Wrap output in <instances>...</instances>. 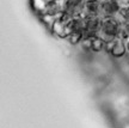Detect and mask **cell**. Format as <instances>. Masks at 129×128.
<instances>
[{
  "instance_id": "4fadbf2b",
  "label": "cell",
  "mask_w": 129,
  "mask_h": 128,
  "mask_svg": "<svg viewBox=\"0 0 129 128\" xmlns=\"http://www.w3.org/2000/svg\"><path fill=\"white\" fill-rule=\"evenodd\" d=\"M117 5L120 6V9H128L129 7V0H115Z\"/></svg>"
},
{
  "instance_id": "52a82bcc",
  "label": "cell",
  "mask_w": 129,
  "mask_h": 128,
  "mask_svg": "<svg viewBox=\"0 0 129 128\" xmlns=\"http://www.w3.org/2000/svg\"><path fill=\"white\" fill-rule=\"evenodd\" d=\"M120 10V6L117 5L115 0H106L101 4V17L102 18L114 17Z\"/></svg>"
},
{
  "instance_id": "5bb4252c",
  "label": "cell",
  "mask_w": 129,
  "mask_h": 128,
  "mask_svg": "<svg viewBox=\"0 0 129 128\" xmlns=\"http://www.w3.org/2000/svg\"><path fill=\"white\" fill-rule=\"evenodd\" d=\"M120 11H121L122 17H123V22H124V23L129 22V7L128 9H122V10H120Z\"/></svg>"
},
{
  "instance_id": "9a60e30c",
  "label": "cell",
  "mask_w": 129,
  "mask_h": 128,
  "mask_svg": "<svg viewBox=\"0 0 129 128\" xmlns=\"http://www.w3.org/2000/svg\"><path fill=\"white\" fill-rule=\"evenodd\" d=\"M124 41H125V46H127V50H128V54H129V37L127 40H124Z\"/></svg>"
},
{
  "instance_id": "277c9868",
  "label": "cell",
  "mask_w": 129,
  "mask_h": 128,
  "mask_svg": "<svg viewBox=\"0 0 129 128\" xmlns=\"http://www.w3.org/2000/svg\"><path fill=\"white\" fill-rule=\"evenodd\" d=\"M86 0H64V11L72 18L83 16L84 5Z\"/></svg>"
},
{
  "instance_id": "2e32d148",
  "label": "cell",
  "mask_w": 129,
  "mask_h": 128,
  "mask_svg": "<svg viewBox=\"0 0 129 128\" xmlns=\"http://www.w3.org/2000/svg\"><path fill=\"white\" fill-rule=\"evenodd\" d=\"M47 3H50V1H53V0H46Z\"/></svg>"
},
{
  "instance_id": "9c48e42d",
  "label": "cell",
  "mask_w": 129,
  "mask_h": 128,
  "mask_svg": "<svg viewBox=\"0 0 129 128\" xmlns=\"http://www.w3.org/2000/svg\"><path fill=\"white\" fill-rule=\"evenodd\" d=\"M68 27L71 32H81V34H84V30H85V17L79 16V17L72 18L71 22L68 23Z\"/></svg>"
},
{
  "instance_id": "8992f818",
  "label": "cell",
  "mask_w": 129,
  "mask_h": 128,
  "mask_svg": "<svg viewBox=\"0 0 129 128\" xmlns=\"http://www.w3.org/2000/svg\"><path fill=\"white\" fill-rule=\"evenodd\" d=\"M83 17L90 18V17H101V4L98 0H86L84 5Z\"/></svg>"
},
{
  "instance_id": "7a4b0ae2",
  "label": "cell",
  "mask_w": 129,
  "mask_h": 128,
  "mask_svg": "<svg viewBox=\"0 0 129 128\" xmlns=\"http://www.w3.org/2000/svg\"><path fill=\"white\" fill-rule=\"evenodd\" d=\"M105 52L110 53L114 58H122L125 54H128L125 41L121 37H117L115 40L108 41L105 43Z\"/></svg>"
},
{
  "instance_id": "8fae6325",
  "label": "cell",
  "mask_w": 129,
  "mask_h": 128,
  "mask_svg": "<svg viewBox=\"0 0 129 128\" xmlns=\"http://www.w3.org/2000/svg\"><path fill=\"white\" fill-rule=\"evenodd\" d=\"M84 40V34L81 32H71L69 36L67 37V41L71 43V44H79L81 43Z\"/></svg>"
},
{
  "instance_id": "5b68a950",
  "label": "cell",
  "mask_w": 129,
  "mask_h": 128,
  "mask_svg": "<svg viewBox=\"0 0 129 128\" xmlns=\"http://www.w3.org/2000/svg\"><path fill=\"white\" fill-rule=\"evenodd\" d=\"M105 43L106 42L102 38L101 36H94L91 38H84L81 44L85 49L91 52H96L99 53L102 50H105Z\"/></svg>"
},
{
  "instance_id": "3957f363",
  "label": "cell",
  "mask_w": 129,
  "mask_h": 128,
  "mask_svg": "<svg viewBox=\"0 0 129 128\" xmlns=\"http://www.w3.org/2000/svg\"><path fill=\"white\" fill-rule=\"evenodd\" d=\"M102 27V17H90L85 18V30L84 38H91L98 36Z\"/></svg>"
},
{
  "instance_id": "ba28073f",
  "label": "cell",
  "mask_w": 129,
  "mask_h": 128,
  "mask_svg": "<svg viewBox=\"0 0 129 128\" xmlns=\"http://www.w3.org/2000/svg\"><path fill=\"white\" fill-rule=\"evenodd\" d=\"M50 31H53V34L56 35L57 37H60V38H64V40H67V37H68L69 34H71L68 23L63 22V20L60 19V18L54 23V25H53V28H51Z\"/></svg>"
},
{
  "instance_id": "7c38bea8",
  "label": "cell",
  "mask_w": 129,
  "mask_h": 128,
  "mask_svg": "<svg viewBox=\"0 0 129 128\" xmlns=\"http://www.w3.org/2000/svg\"><path fill=\"white\" fill-rule=\"evenodd\" d=\"M120 37L123 40H127L129 37V22L123 23L121 25V32H120Z\"/></svg>"
},
{
  "instance_id": "30bf717a",
  "label": "cell",
  "mask_w": 129,
  "mask_h": 128,
  "mask_svg": "<svg viewBox=\"0 0 129 128\" xmlns=\"http://www.w3.org/2000/svg\"><path fill=\"white\" fill-rule=\"evenodd\" d=\"M47 4H48V3H47L46 0H31L32 9L35 10L38 14L44 13L46 7H47Z\"/></svg>"
},
{
  "instance_id": "6da1fadb",
  "label": "cell",
  "mask_w": 129,
  "mask_h": 128,
  "mask_svg": "<svg viewBox=\"0 0 129 128\" xmlns=\"http://www.w3.org/2000/svg\"><path fill=\"white\" fill-rule=\"evenodd\" d=\"M120 32H121V24L114 17L102 18V27L98 36H101L105 42L120 37Z\"/></svg>"
}]
</instances>
